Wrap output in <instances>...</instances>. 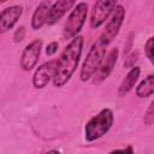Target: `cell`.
<instances>
[{
  "label": "cell",
  "instance_id": "obj_9",
  "mask_svg": "<svg viewBox=\"0 0 154 154\" xmlns=\"http://www.w3.org/2000/svg\"><path fill=\"white\" fill-rule=\"evenodd\" d=\"M42 48V41L41 40H34L31 41L23 51L20 57V66L25 71H30L38 61L40 53Z\"/></svg>",
  "mask_w": 154,
  "mask_h": 154
},
{
  "label": "cell",
  "instance_id": "obj_8",
  "mask_svg": "<svg viewBox=\"0 0 154 154\" xmlns=\"http://www.w3.org/2000/svg\"><path fill=\"white\" fill-rule=\"evenodd\" d=\"M118 54H119L118 48L114 47V48H112V49L105 55V58H103V60L101 61L99 69L96 70V72H95L94 76H93V82H94V84H100V83H102V82L109 76V73L112 72V70H113V67H114V65H116V63H117Z\"/></svg>",
  "mask_w": 154,
  "mask_h": 154
},
{
  "label": "cell",
  "instance_id": "obj_3",
  "mask_svg": "<svg viewBox=\"0 0 154 154\" xmlns=\"http://www.w3.org/2000/svg\"><path fill=\"white\" fill-rule=\"evenodd\" d=\"M106 48H107V45H105L99 38L91 46V48L82 65L81 72H79L81 81L87 82L88 79H90L94 76V73L96 72V70L99 69L101 61L103 60V58L106 55Z\"/></svg>",
  "mask_w": 154,
  "mask_h": 154
},
{
  "label": "cell",
  "instance_id": "obj_19",
  "mask_svg": "<svg viewBox=\"0 0 154 154\" xmlns=\"http://www.w3.org/2000/svg\"><path fill=\"white\" fill-rule=\"evenodd\" d=\"M109 154H134V149L131 146H128L126 148H123V149H116V150H112Z\"/></svg>",
  "mask_w": 154,
  "mask_h": 154
},
{
  "label": "cell",
  "instance_id": "obj_17",
  "mask_svg": "<svg viewBox=\"0 0 154 154\" xmlns=\"http://www.w3.org/2000/svg\"><path fill=\"white\" fill-rule=\"evenodd\" d=\"M24 35H25V28L24 26H19L16 32H14V42H20L23 38H24Z\"/></svg>",
  "mask_w": 154,
  "mask_h": 154
},
{
  "label": "cell",
  "instance_id": "obj_15",
  "mask_svg": "<svg viewBox=\"0 0 154 154\" xmlns=\"http://www.w3.org/2000/svg\"><path fill=\"white\" fill-rule=\"evenodd\" d=\"M144 124L146 125H152L154 123V101H152L149 103V107L147 108L146 113H144Z\"/></svg>",
  "mask_w": 154,
  "mask_h": 154
},
{
  "label": "cell",
  "instance_id": "obj_10",
  "mask_svg": "<svg viewBox=\"0 0 154 154\" xmlns=\"http://www.w3.org/2000/svg\"><path fill=\"white\" fill-rule=\"evenodd\" d=\"M23 13V8L19 5H12L0 12V34L8 31L18 22Z\"/></svg>",
  "mask_w": 154,
  "mask_h": 154
},
{
  "label": "cell",
  "instance_id": "obj_14",
  "mask_svg": "<svg viewBox=\"0 0 154 154\" xmlns=\"http://www.w3.org/2000/svg\"><path fill=\"white\" fill-rule=\"evenodd\" d=\"M154 93V75H148L136 88V95L138 97H147Z\"/></svg>",
  "mask_w": 154,
  "mask_h": 154
},
{
  "label": "cell",
  "instance_id": "obj_1",
  "mask_svg": "<svg viewBox=\"0 0 154 154\" xmlns=\"http://www.w3.org/2000/svg\"><path fill=\"white\" fill-rule=\"evenodd\" d=\"M83 48V37L76 36L73 37L70 43L64 48V51L60 54V58L58 59V67L55 76L53 78V84L58 88L63 87L67 83V81L71 78L73 72L76 71L79 58L82 54Z\"/></svg>",
  "mask_w": 154,
  "mask_h": 154
},
{
  "label": "cell",
  "instance_id": "obj_7",
  "mask_svg": "<svg viewBox=\"0 0 154 154\" xmlns=\"http://www.w3.org/2000/svg\"><path fill=\"white\" fill-rule=\"evenodd\" d=\"M57 67H58V60H51L48 63L42 64L40 67H37V70L32 76L34 87L37 89L45 88L51 82V79L54 78Z\"/></svg>",
  "mask_w": 154,
  "mask_h": 154
},
{
  "label": "cell",
  "instance_id": "obj_13",
  "mask_svg": "<svg viewBox=\"0 0 154 154\" xmlns=\"http://www.w3.org/2000/svg\"><path fill=\"white\" fill-rule=\"evenodd\" d=\"M140 67L138 66H134L125 76V78L123 79V82L120 83L119 85V89H118V95L119 96H124L125 94H128L135 85V83L137 82L138 79V76H140Z\"/></svg>",
  "mask_w": 154,
  "mask_h": 154
},
{
  "label": "cell",
  "instance_id": "obj_11",
  "mask_svg": "<svg viewBox=\"0 0 154 154\" xmlns=\"http://www.w3.org/2000/svg\"><path fill=\"white\" fill-rule=\"evenodd\" d=\"M75 5H76V2L73 0H59V1L53 2L49 8V13H48L46 24L53 25V24L58 23L64 17V14L69 10H71Z\"/></svg>",
  "mask_w": 154,
  "mask_h": 154
},
{
  "label": "cell",
  "instance_id": "obj_12",
  "mask_svg": "<svg viewBox=\"0 0 154 154\" xmlns=\"http://www.w3.org/2000/svg\"><path fill=\"white\" fill-rule=\"evenodd\" d=\"M53 2L51 1H42L38 4V6L36 7V10L34 11L32 18H31V28L34 30L41 29L43 24H46L48 13H49V8L52 6Z\"/></svg>",
  "mask_w": 154,
  "mask_h": 154
},
{
  "label": "cell",
  "instance_id": "obj_5",
  "mask_svg": "<svg viewBox=\"0 0 154 154\" xmlns=\"http://www.w3.org/2000/svg\"><path fill=\"white\" fill-rule=\"evenodd\" d=\"M124 18H125V10H124V7L122 5H117L116 8L113 10L112 14H111V18H109L108 23L106 24L105 30L99 36V40L108 46L112 42V40L117 36V34L119 32V29H120V26L123 24Z\"/></svg>",
  "mask_w": 154,
  "mask_h": 154
},
{
  "label": "cell",
  "instance_id": "obj_20",
  "mask_svg": "<svg viewBox=\"0 0 154 154\" xmlns=\"http://www.w3.org/2000/svg\"><path fill=\"white\" fill-rule=\"evenodd\" d=\"M46 154H60V153H59L58 150H54V149H53V150H49V152H47Z\"/></svg>",
  "mask_w": 154,
  "mask_h": 154
},
{
  "label": "cell",
  "instance_id": "obj_6",
  "mask_svg": "<svg viewBox=\"0 0 154 154\" xmlns=\"http://www.w3.org/2000/svg\"><path fill=\"white\" fill-rule=\"evenodd\" d=\"M117 5L118 4L114 0L96 1L93 6L91 14H90V26L93 29H97L99 26H101L106 22V19L112 14Z\"/></svg>",
  "mask_w": 154,
  "mask_h": 154
},
{
  "label": "cell",
  "instance_id": "obj_4",
  "mask_svg": "<svg viewBox=\"0 0 154 154\" xmlns=\"http://www.w3.org/2000/svg\"><path fill=\"white\" fill-rule=\"evenodd\" d=\"M87 14H88V5L85 2L76 4L72 7L65 22V25L63 29V38L67 40V38L76 37L87 19Z\"/></svg>",
  "mask_w": 154,
  "mask_h": 154
},
{
  "label": "cell",
  "instance_id": "obj_2",
  "mask_svg": "<svg viewBox=\"0 0 154 154\" xmlns=\"http://www.w3.org/2000/svg\"><path fill=\"white\" fill-rule=\"evenodd\" d=\"M112 124H113V112L109 108L101 109L85 124L84 128L85 140L89 142L99 140L100 137H102L108 132Z\"/></svg>",
  "mask_w": 154,
  "mask_h": 154
},
{
  "label": "cell",
  "instance_id": "obj_18",
  "mask_svg": "<svg viewBox=\"0 0 154 154\" xmlns=\"http://www.w3.org/2000/svg\"><path fill=\"white\" fill-rule=\"evenodd\" d=\"M58 47H59L58 42H51V43H48V46L46 47V54L47 55H53L58 51Z\"/></svg>",
  "mask_w": 154,
  "mask_h": 154
},
{
  "label": "cell",
  "instance_id": "obj_16",
  "mask_svg": "<svg viewBox=\"0 0 154 154\" xmlns=\"http://www.w3.org/2000/svg\"><path fill=\"white\" fill-rule=\"evenodd\" d=\"M153 46H154V38L153 37H149L148 41L144 45V52H146L147 58L150 61H153Z\"/></svg>",
  "mask_w": 154,
  "mask_h": 154
}]
</instances>
